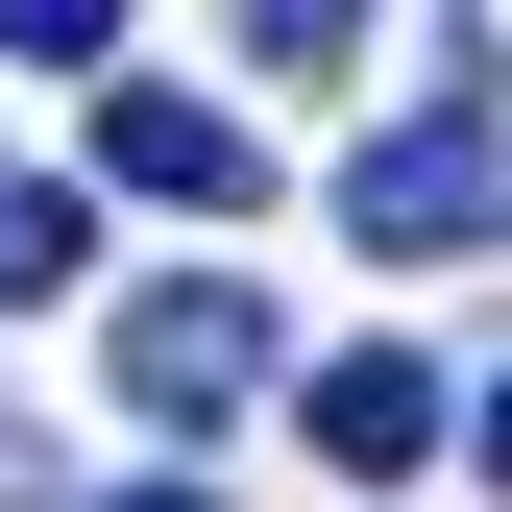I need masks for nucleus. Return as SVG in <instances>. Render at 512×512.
<instances>
[{
	"label": "nucleus",
	"mask_w": 512,
	"mask_h": 512,
	"mask_svg": "<svg viewBox=\"0 0 512 512\" xmlns=\"http://www.w3.org/2000/svg\"><path fill=\"white\" fill-rule=\"evenodd\" d=\"M74 269H98V196L74 171H0V317H49Z\"/></svg>",
	"instance_id": "obj_5"
},
{
	"label": "nucleus",
	"mask_w": 512,
	"mask_h": 512,
	"mask_svg": "<svg viewBox=\"0 0 512 512\" xmlns=\"http://www.w3.org/2000/svg\"><path fill=\"white\" fill-rule=\"evenodd\" d=\"M244 391H269V293H244V269L122 293V415H171V439H196V415H244Z\"/></svg>",
	"instance_id": "obj_2"
},
{
	"label": "nucleus",
	"mask_w": 512,
	"mask_h": 512,
	"mask_svg": "<svg viewBox=\"0 0 512 512\" xmlns=\"http://www.w3.org/2000/svg\"><path fill=\"white\" fill-rule=\"evenodd\" d=\"M0 49H49V74H98V49H122V0H0Z\"/></svg>",
	"instance_id": "obj_6"
},
{
	"label": "nucleus",
	"mask_w": 512,
	"mask_h": 512,
	"mask_svg": "<svg viewBox=\"0 0 512 512\" xmlns=\"http://www.w3.org/2000/svg\"><path fill=\"white\" fill-rule=\"evenodd\" d=\"M244 49H269V74H317V49H366V0H244Z\"/></svg>",
	"instance_id": "obj_7"
},
{
	"label": "nucleus",
	"mask_w": 512,
	"mask_h": 512,
	"mask_svg": "<svg viewBox=\"0 0 512 512\" xmlns=\"http://www.w3.org/2000/svg\"><path fill=\"white\" fill-rule=\"evenodd\" d=\"M98 171H122V196H171V220H244V196H269V147H244L196 74H122V98H98Z\"/></svg>",
	"instance_id": "obj_3"
},
{
	"label": "nucleus",
	"mask_w": 512,
	"mask_h": 512,
	"mask_svg": "<svg viewBox=\"0 0 512 512\" xmlns=\"http://www.w3.org/2000/svg\"><path fill=\"white\" fill-rule=\"evenodd\" d=\"M415 439H464V391H439L415 342H342V366H317V464H415Z\"/></svg>",
	"instance_id": "obj_4"
},
{
	"label": "nucleus",
	"mask_w": 512,
	"mask_h": 512,
	"mask_svg": "<svg viewBox=\"0 0 512 512\" xmlns=\"http://www.w3.org/2000/svg\"><path fill=\"white\" fill-rule=\"evenodd\" d=\"M98 512H220V488H171V464H147V488H98Z\"/></svg>",
	"instance_id": "obj_8"
},
{
	"label": "nucleus",
	"mask_w": 512,
	"mask_h": 512,
	"mask_svg": "<svg viewBox=\"0 0 512 512\" xmlns=\"http://www.w3.org/2000/svg\"><path fill=\"white\" fill-rule=\"evenodd\" d=\"M342 244H391V269H464L488 244V25H439V98L391 147H342Z\"/></svg>",
	"instance_id": "obj_1"
}]
</instances>
